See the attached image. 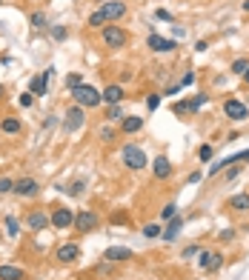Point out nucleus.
Listing matches in <instances>:
<instances>
[{
  "mask_svg": "<svg viewBox=\"0 0 249 280\" xmlns=\"http://www.w3.org/2000/svg\"><path fill=\"white\" fill-rule=\"evenodd\" d=\"M206 103H209V98H206V95H195V98L189 100V106H192V115H198Z\"/></svg>",
  "mask_w": 249,
  "mask_h": 280,
  "instance_id": "nucleus-26",
  "label": "nucleus"
},
{
  "mask_svg": "<svg viewBox=\"0 0 249 280\" xmlns=\"http://www.w3.org/2000/svg\"><path fill=\"white\" fill-rule=\"evenodd\" d=\"M152 175H155L158 180H169V178H172V163H169V157L158 154V157L152 160Z\"/></svg>",
  "mask_w": 249,
  "mask_h": 280,
  "instance_id": "nucleus-13",
  "label": "nucleus"
},
{
  "mask_svg": "<svg viewBox=\"0 0 249 280\" xmlns=\"http://www.w3.org/2000/svg\"><path fill=\"white\" fill-rule=\"evenodd\" d=\"M81 75H69V77H66V86H69V89H78V86H81Z\"/></svg>",
  "mask_w": 249,
  "mask_h": 280,
  "instance_id": "nucleus-41",
  "label": "nucleus"
},
{
  "mask_svg": "<svg viewBox=\"0 0 249 280\" xmlns=\"http://www.w3.org/2000/svg\"><path fill=\"white\" fill-rule=\"evenodd\" d=\"M0 95H3V86H0Z\"/></svg>",
  "mask_w": 249,
  "mask_h": 280,
  "instance_id": "nucleus-50",
  "label": "nucleus"
},
{
  "mask_svg": "<svg viewBox=\"0 0 249 280\" xmlns=\"http://www.w3.org/2000/svg\"><path fill=\"white\" fill-rule=\"evenodd\" d=\"M106 117H109V123H112V120H123V112H120V103H115V106H109V109H106Z\"/></svg>",
  "mask_w": 249,
  "mask_h": 280,
  "instance_id": "nucleus-29",
  "label": "nucleus"
},
{
  "mask_svg": "<svg viewBox=\"0 0 249 280\" xmlns=\"http://www.w3.org/2000/svg\"><path fill=\"white\" fill-rule=\"evenodd\" d=\"M100 40H103V46H106V49H123V46H126V40H129V34L123 32L120 26L109 23V26H103V29H100Z\"/></svg>",
  "mask_w": 249,
  "mask_h": 280,
  "instance_id": "nucleus-2",
  "label": "nucleus"
},
{
  "mask_svg": "<svg viewBox=\"0 0 249 280\" xmlns=\"http://www.w3.org/2000/svg\"><path fill=\"white\" fill-rule=\"evenodd\" d=\"M6 231H9L12 237H17V234H20V226H17V217H12V214L6 217Z\"/></svg>",
  "mask_w": 249,
  "mask_h": 280,
  "instance_id": "nucleus-30",
  "label": "nucleus"
},
{
  "mask_svg": "<svg viewBox=\"0 0 249 280\" xmlns=\"http://www.w3.org/2000/svg\"><path fill=\"white\" fill-rule=\"evenodd\" d=\"M52 226L60 231H66L69 226H75V214H72V209H55L52 212Z\"/></svg>",
  "mask_w": 249,
  "mask_h": 280,
  "instance_id": "nucleus-10",
  "label": "nucleus"
},
{
  "mask_svg": "<svg viewBox=\"0 0 249 280\" xmlns=\"http://www.w3.org/2000/svg\"><path fill=\"white\" fill-rule=\"evenodd\" d=\"M140 129H143V117L129 115V117H123V120H120V132H123V134H135V132H140Z\"/></svg>",
  "mask_w": 249,
  "mask_h": 280,
  "instance_id": "nucleus-19",
  "label": "nucleus"
},
{
  "mask_svg": "<svg viewBox=\"0 0 249 280\" xmlns=\"http://www.w3.org/2000/svg\"><path fill=\"white\" fill-rule=\"evenodd\" d=\"M0 129H3L6 134H17L20 132V120H17V117H6V120L0 123Z\"/></svg>",
  "mask_w": 249,
  "mask_h": 280,
  "instance_id": "nucleus-24",
  "label": "nucleus"
},
{
  "mask_svg": "<svg viewBox=\"0 0 249 280\" xmlns=\"http://www.w3.org/2000/svg\"><path fill=\"white\" fill-rule=\"evenodd\" d=\"M146 46H149L152 51H158V54H169V51L178 49V40L161 37V34H149V37H146Z\"/></svg>",
  "mask_w": 249,
  "mask_h": 280,
  "instance_id": "nucleus-6",
  "label": "nucleus"
},
{
  "mask_svg": "<svg viewBox=\"0 0 249 280\" xmlns=\"http://www.w3.org/2000/svg\"><path fill=\"white\" fill-rule=\"evenodd\" d=\"M241 160H249V149H244V152H235V154H229V157H221L218 163L209 166V175H218V172H223L226 166H235V163H241Z\"/></svg>",
  "mask_w": 249,
  "mask_h": 280,
  "instance_id": "nucleus-9",
  "label": "nucleus"
},
{
  "mask_svg": "<svg viewBox=\"0 0 249 280\" xmlns=\"http://www.w3.org/2000/svg\"><path fill=\"white\" fill-rule=\"evenodd\" d=\"M172 112H175V115H192V106H189V100H178V103L172 106Z\"/></svg>",
  "mask_w": 249,
  "mask_h": 280,
  "instance_id": "nucleus-28",
  "label": "nucleus"
},
{
  "mask_svg": "<svg viewBox=\"0 0 249 280\" xmlns=\"http://www.w3.org/2000/svg\"><path fill=\"white\" fill-rule=\"evenodd\" d=\"M26 223H29V229H32V231H43L46 226H52V214L40 212V209H34V212H29Z\"/></svg>",
  "mask_w": 249,
  "mask_h": 280,
  "instance_id": "nucleus-11",
  "label": "nucleus"
},
{
  "mask_svg": "<svg viewBox=\"0 0 249 280\" xmlns=\"http://www.w3.org/2000/svg\"><path fill=\"white\" fill-rule=\"evenodd\" d=\"M83 189H86V183L78 180V183H72V186H69V195H75V198H78V195H83Z\"/></svg>",
  "mask_w": 249,
  "mask_h": 280,
  "instance_id": "nucleus-38",
  "label": "nucleus"
},
{
  "mask_svg": "<svg viewBox=\"0 0 249 280\" xmlns=\"http://www.w3.org/2000/svg\"><path fill=\"white\" fill-rule=\"evenodd\" d=\"M161 234H164V226H161V223H149V226H143V237H149V240L161 237Z\"/></svg>",
  "mask_w": 249,
  "mask_h": 280,
  "instance_id": "nucleus-25",
  "label": "nucleus"
},
{
  "mask_svg": "<svg viewBox=\"0 0 249 280\" xmlns=\"http://www.w3.org/2000/svg\"><path fill=\"white\" fill-rule=\"evenodd\" d=\"M78 255H81V246H78V243H66V246L57 249V260H60V263H75Z\"/></svg>",
  "mask_w": 249,
  "mask_h": 280,
  "instance_id": "nucleus-18",
  "label": "nucleus"
},
{
  "mask_svg": "<svg viewBox=\"0 0 249 280\" xmlns=\"http://www.w3.org/2000/svg\"><path fill=\"white\" fill-rule=\"evenodd\" d=\"M192 83H195V72H186V75H183V80H181V89L192 86Z\"/></svg>",
  "mask_w": 249,
  "mask_h": 280,
  "instance_id": "nucleus-42",
  "label": "nucleus"
},
{
  "mask_svg": "<svg viewBox=\"0 0 249 280\" xmlns=\"http://www.w3.org/2000/svg\"><path fill=\"white\" fill-rule=\"evenodd\" d=\"M247 69H249V60H244V57H238V60L232 63V72H235V75H244Z\"/></svg>",
  "mask_w": 249,
  "mask_h": 280,
  "instance_id": "nucleus-34",
  "label": "nucleus"
},
{
  "mask_svg": "<svg viewBox=\"0 0 249 280\" xmlns=\"http://www.w3.org/2000/svg\"><path fill=\"white\" fill-rule=\"evenodd\" d=\"M218 240H223V243L235 240V229H221V231H218Z\"/></svg>",
  "mask_w": 249,
  "mask_h": 280,
  "instance_id": "nucleus-35",
  "label": "nucleus"
},
{
  "mask_svg": "<svg viewBox=\"0 0 249 280\" xmlns=\"http://www.w3.org/2000/svg\"><path fill=\"white\" fill-rule=\"evenodd\" d=\"M195 255H200V249H198V246H186V249L181 252L183 260H189V257H195Z\"/></svg>",
  "mask_w": 249,
  "mask_h": 280,
  "instance_id": "nucleus-39",
  "label": "nucleus"
},
{
  "mask_svg": "<svg viewBox=\"0 0 249 280\" xmlns=\"http://www.w3.org/2000/svg\"><path fill=\"white\" fill-rule=\"evenodd\" d=\"M183 37H186V29L175 26V29H172V40H183Z\"/></svg>",
  "mask_w": 249,
  "mask_h": 280,
  "instance_id": "nucleus-43",
  "label": "nucleus"
},
{
  "mask_svg": "<svg viewBox=\"0 0 249 280\" xmlns=\"http://www.w3.org/2000/svg\"><path fill=\"white\" fill-rule=\"evenodd\" d=\"M26 272L17 269V266H0V280H23Z\"/></svg>",
  "mask_w": 249,
  "mask_h": 280,
  "instance_id": "nucleus-22",
  "label": "nucleus"
},
{
  "mask_svg": "<svg viewBox=\"0 0 249 280\" xmlns=\"http://www.w3.org/2000/svg\"><path fill=\"white\" fill-rule=\"evenodd\" d=\"M175 214H178V206H175V203H166L164 212H161V220H172Z\"/></svg>",
  "mask_w": 249,
  "mask_h": 280,
  "instance_id": "nucleus-33",
  "label": "nucleus"
},
{
  "mask_svg": "<svg viewBox=\"0 0 249 280\" xmlns=\"http://www.w3.org/2000/svg\"><path fill=\"white\" fill-rule=\"evenodd\" d=\"M52 72H55V69H46L43 75H37V77H32V83H29V92H32V95H37V98H43V95L49 92V77H52Z\"/></svg>",
  "mask_w": 249,
  "mask_h": 280,
  "instance_id": "nucleus-12",
  "label": "nucleus"
},
{
  "mask_svg": "<svg viewBox=\"0 0 249 280\" xmlns=\"http://www.w3.org/2000/svg\"><path fill=\"white\" fill-rule=\"evenodd\" d=\"M238 172H241V169H238V166H232V169L226 172V180H235V178H238Z\"/></svg>",
  "mask_w": 249,
  "mask_h": 280,
  "instance_id": "nucleus-47",
  "label": "nucleus"
},
{
  "mask_svg": "<svg viewBox=\"0 0 249 280\" xmlns=\"http://www.w3.org/2000/svg\"><path fill=\"white\" fill-rule=\"evenodd\" d=\"M100 9H103V15L109 17V23H112V20H120V17L126 15V3H120V0H112V3H103Z\"/></svg>",
  "mask_w": 249,
  "mask_h": 280,
  "instance_id": "nucleus-16",
  "label": "nucleus"
},
{
  "mask_svg": "<svg viewBox=\"0 0 249 280\" xmlns=\"http://www.w3.org/2000/svg\"><path fill=\"white\" fill-rule=\"evenodd\" d=\"M52 37L55 40H66V29L63 26H52Z\"/></svg>",
  "mask_w": 249,
  "mask_h": 280,
  "instance_id": "nucleus-40",
  "label": "nucleus"
},
{
  "mask_svg": "<svg viewBox=\"0 0 249 280\" xmlns=\"http://www.w3.org/2000/svg\"><path fill=\"white\" fill-rule=\"evenodd\" d=\"M100 95H103V100H106L109 106H115V103H120V100H123V89H120L117 83H109Z\"/></svg>",
  "mask_w": 249,
  "mask_h": 280,
  "instance_id": "nucleus-20",
  "label": "nucleus"
},
{
  "mask_svg": "<svg viewBox=\"0 0 249 280\" xmlns=\"http://www.w3.org/2000/svg\"><path fill=\"white\" fill-rule=\"evenodd\" d=\"M223 115L229 117V120H238V123H241V120H247V117H249V109L241 103V100L229 98L226 103H223Z\"/></svg>",
  "mask_w": 249,
  "mask_h": 280,
  "instance_id": "nucleus-8",
  "label": "nucleus"
},
{
  "mask_svg": "<svg viewBox=\"0 0 249 280\" xmlns=\"http://www.w3.org/2000/svg\"><path fill=\"white\" fill-rule=\"evenodd\" d=\"M244 12H249V0H244Z\"/></svg>",
  "mask_w": 249,
  "mask_h": 280,
  "instance_id": "nucleus-49",
  "label": "nucleus"
},
{
  "mask_svg": "<svg viewBox=\"0 0 249 280\" xmlns=\"http://www.w3.org/2000/svg\"><path fill=\"white\" fill-rule=\"evenodd\" d=\"M181 229H183V217H178V214H175V217L169 220V226L164 229V234H161V237H164L166 243H175V240H178V234H181Z\"/></svg>",
  "mask_w": 249,
  "mask_h": 280,
  "instance_id": "nucleus-17",
  "label": "nucleus"
},
{
  "mask_svg": "<svg viewBox=\"0 0 249 280\" xmlns=\"http://www.w3.org/2000/svg\"><path fill=\"white\" fill-rule=\"evenodd\" d=\"M29 20H32L34 29H43V26H46V15H43V12H32V17H29Z\"/></svg>",
  "mask_w": 249,
  "mask_h": 280,
  "instance_id": "nucleus-32",
  "label": "nucleus"
},
{
  "mask_svg": "<svg viewBox=\"0 0 249 280\" xmlns=\"http://www.w3.org/2000/svg\"><path fill=\"white\" fill-rule=\"evenodd\" d=\"M37 192H40V186H37L34 178H20L15 183V195H20V198H34Z\"/></svg>",
  "mask_w": 249,
  "mask_h": 280,
  "instance_id": "nucleus-14",
  "label": "nucleus"
},
{
  "mask_svg": "<svg viewBox=\"0 0 249 280\" xmlns=\"http://www.w3.org/2000/svg\"><path fill=\"white\" fill-rule=\"evenodd\" d=\"M155 17H158V20H172V15H169L166 9H158V12H155Z\"/></svg>",
  "mask_w": 249,
  "mask_h": 280,
  "instance_id": "nucleus-45",
  "label": "nucleus"
},
{
  "mask_svg": "<svg viewBox=\"0 0 249 280\" xmlns=\"http://www.w3.org/2000/svg\"><path fill=\"white\" fill-rule=\"evenodd\" d=\"M6 192H15V183L9 178H0V195H6Z\"/></svg>",
  "mask_w": 249,
  "mask_h": 280,
  "instance_id": "nucleus-36",
  "label": "nucleus"
},
{
  "mask_svg": "<svg viewBox=\"0 0 249 280\" xmlns=\"http://www.w3.org/2000/svg\"><path fill=\"white\" fill-rule=\"evenodd\" d=\"M206 49H209V43H206V40H198V43H195V51H200V54H203Z\"/></svg>",
  "mask_w": 249,
  "mask_h": 280,
  "instance_id": "nucleus-46",
  "label": "nucleus"
},
{
  "mask_svg": "<svg viewBox=\"0 0 249 280\" xmlns=\"http://www.w3.org/2000/svg\"><path fill=\"white\" fill-rule=\"evenodd\" d=\"M241 77H244V80H247V83H249V69H247V72H244V75H241Z\"/></svg>",
  "mask_w": 249,
  "mask_h": 280,
  "instance_id": "nucleus-48",
  "label": "nucleus"
},
{
  "mask_svg": "<svg viewBox=\"0 0 249 280\" xmlns=\"http://www.w3.org/2000/svg\"><path fill=\"white\" fill-rule=\"evenodd\" d=\"M75 229L81 231V234H89V231L98 229V214L89 212V209H83V212L75 214Z\"/></svg>",
  "mask_w": 249,
  "mask_h": 280,
  "instance_id": "nucleus-7",
  "label": "nucleus"
},
{
  "mask_svg": "<svg viewBox=\"0 0 249 280\" xmlns=\"http://www.w3.org/2000/svg\"><path fill=\"white\" fill-rule=\"evenodd\" d=\"M83 123H86V117H83V106H72V109H66V117H63V129H66V134L81 132Z\"/></svg>",
  "mask_w": 249,
  "mask_h": 280,
  "instance_id": "nucleus-4",
  "label": "nucleus"
},
{
  "mask_svg": "<svg viewBox=\"0 0 249 280\" xmlns=\"http://www.w3.org/2000/svg\"><path fill=\"white\" fill-rule=\"evenodd\" d=\"M20 106H23V109L32 106V92H29V95H20Z\"/></svg>",
  "mask_w": 249,
  "mask_h": 280,
  "instance_id": "nucleus-44",
  "label": "nucleus"
},
{
  "mask_svg": "<svg viewBox=\"0 0 249 280\" xmlns=\"http://www.w3.org/2000/svg\"><path fill=\"white\" fill-rule=\"evenodd\" d=\"M158 106H161V95H149V98H146V109H149V112H155Z\"/></svg>",
  "mask_w": 249,
  "mask_h": 280,
  "instance_id": "nucleus-37",
  "label": "nucleus"
},
{
  "mask_svg": "<svg viewBox=\"0 0 249 280\" xmlns=\"http://www.w3.org/2000/svg\"><path fill=\"white\" fill-rule=\"evenodd\" d=\"M123 163L126 169H135V172H140L143 166H146V154H143V149L129 143V146H123Z\"/></svg>",
  "mask_w": 249,
  "mask_h": 280,
  "instance_id": "nucleus-3",
  "label": "nucleus"
},
{
  "mask_svg": "<svg viewBox=\"0 0 249 280\" xmlns=\"http://www.w3.org/2000/svg\"><path fill=\"white\" fill-rule=\"evenodd\" d=\"M72 98H75L78 106H89V109H95V106L103 103V95H100L95 86H89V83H81L78 89H72Z\"/></svg>",
  "mask_w": 249,
  "mask_h": 280,
  "instance_id": "nucleus-1",
  "label": "nucleus"
},
{
  "mask_svg": "<svg viewBox=\"0 0 249 280\" xmlns=\"http://www.w3.org/2000/svg\"><path fill=\"white\" fill-rule=\"evenodd\" d=\"M106 23H109V17L103 15V9H98V12L89 15V29H103Z\"/></svg>",
  "mask_w": 249,
  "mask_h": 280,
  "instance_id": "nucleus-23",
  "label": "nucleus"
},
{
  "mask_svg": "<svg viewBox=\"0 0 249 280\" xmlns=\"http://www.w3.org/2000/svg\"><path fill=\"white\" fill-rule=\"evenodd\" d=\"M198 263H200L203 272H218V269L223 266V255L215 252V249H203V252H200V257H198Z\"/></svg>",
  "mask_w": 249,
  "mask_h": 280,
  "instance_id": "nucleus-5",
  "label": "nucleus"
},
{
  "mask_svg": "<svg viewBox=\"0 0 249 280\" xmlns=\"http://www.w3.org/2000/svg\"><path fill=\"white\" fill-rule=\"evenodd\" d=\"M198 160H200V163H206V160H212V146H209V143H203V146L198 149Z\"/></svg>",
  "mask_w": 249,
  "mask_h": 280,
  "instance_id": "nucleus-31",
  "label": "nucleus"
},
{
  "mask_svg": "<svg viewBox=\"0 0 249 280\" xmlns=\"http://www.w3.org/2000/svg\"><path fill=\"white\" fill-rule=\"evenodd\" d=\"M103 257H106L109 263H123V260H129V257H132V249H126V246H109L106 252H103Z\"/></svg>",
  "mask_w": 249,
  "mask_h": 280,
  "instance_id": "nucleus-15",
  "label": "nucleus"
},
{
  "mask_svg": "<svg viewBox=\"0 0 249 280\" xmlns=\"http://www.w3.org/2000/svg\"><path fill=\"white\" fill-rule=\"evenodd\" d=\"M229 209L232 212H249V195L244 192V195H232L229 198Z\"/></svg>",
  "mask_w": 249,
  "mask_h": 280,
  "instance_id": "nucleus-21",
  "label": "nucleus"
},
{
  "mask_svg": "<svg viewBox=\"0 0 249 280\" xmlns=\"http://www.w3.org/2000/svg\"><path fill=\"white\" fill-rule=\"evenodd\" d=\"M115 137H117L115 126H109V123H106V126H103V129H100V140H103V143H112V140H115Z\"/></svg>",
  "mask_w": 249,
  "mask_h": 280,
  "instance_id": "nucleus-27",
  "label": "nucleus"
}]
</instances>
